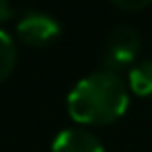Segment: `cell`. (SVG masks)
I'll use <instances>...</instances> for the list:
<instances>
[{
	"label": "cell",
	"instance_id": "cell-6",
	"mask_svg": "<svg viewBox=\"0 0 152 152\" xmlns=\"http://www.w3.org/2000/svg\"><path fill=\"white\" fill-rule=\"evenodd\" d=\"M17 65V44L11 34L0 29V81H4Z\"/></svg>",
	"mask_w": 152,
	"mask_h": 152
},
{
	"label": "cell",
	"instance_id": "cell-1",
	"mask_svg": "<svg viewBox=\"0 0 152 152\" xmlns=\"http://www.w3.org/2000/svg\"><path fill=\"white\" fill-rule=\"evenodd\" d=\"M129 106V86L117 71L98 69L81 77L67 96L69 115L81 125H106Z\"/></svg>",
	"mask_w": 152,
	"mask_h": 152
},
{
	"label": "cell",
	"instance_id": "cell-2",
	"mask_svg": "<svg viewBox=\"0 0 152 152\" xmlns=\"http://www.w3.org/2000/svg\"><path fill=\"white\" fill-rule=\"evenodd\" d=\"M140 48H142V40H140L137 31L129 25H117L106 36L104 46H102L104 69L119 71L129 65H135Z\"/></svg>",
	"mask_w": 152,
	"mask_h": 152
},
{
	"label": "cell",
	"instance_id": "cell-7",
	"mask_svg": "<svg viewBox=\"0 0 152 152\" xmlns=\"http://www.w3.org/2000/svg\"><path fill=\"white\" fill-rule=\"evenodd\" d=\"M113 4L123 11H142V9L150 7V0H115Z\"/></svg>",
	"mask_w": 152,
	"mask_h": 152
},
{
	"label": "cell",
	"instance_id": "cell-8",
	"mask_svg": "<svg viewBox=\"0 0 152 152\" xmlns=\"http://www.w3.org/2000/svg\"><path fill=\"white\" fill-rule=\"evenodd\" d=\"M13 13H15V9H13V4L9 0H0V23L9 21L13 17Z\"/></svg>",
	"mask_w": 152,
	"mask_h": 152
},
{
	"label": "cell",
	"instance_id": "cell-3",
	"mask_svg": "<svg viewBox=\"0 0 152 152\" xmlns=\"http://www.w3.org/2000/svg\"><path fill=\"white\" fill-rule=\"evenodd\" d=\"M17 36L29 46H46L61 36V23L42 11H27L17 21Z\"/></svg>",
	"mask_w": 152,
	"mask_h": 152
},
{
	"label": "cell",
	"instance_id": "cell-4",
	"mask_svg": "<svg viewBox=\"0 0 152 152\" xmlns=\"http://www.w3.org/2000/svg\"><path fill=\"white\" fill-rule=\"evenodd\" d=\"M52 152H104L98 135L83 127H69L52 140Z\"/></svg>",
	"mask_w": 152,
	"mask_h": 152
},
{
	"label": "cell",
	"instance_id": "cell-5",
	"mask_svg": "<svg viewBox=\"0 0 152 152\" xmlns=\"http://www.w3.org/2000/svg\"><path fill=\"white\" fill-rule=\"evenodd\" d=\"M129 88L137 96L152 98V58L135 63L129 71Z\"/></svg>",
	"mask_w": 152,
	"mask_h": 152
}]
</instances>
